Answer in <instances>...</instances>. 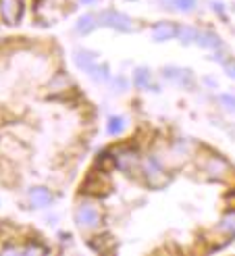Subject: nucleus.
Masks as SVG:
<instances>
[{
  "label": "nucleus",
  "mask_w": 235,
  "mask_h": 256,
  "mask_svg": "<svg viewBox=\"0 0 235 256\" xmlns=\"http://www.w3.org/2000/svg\"><path fill=\"white\" fill-rule=\"evenodd\" d=\"M219 229L223 233H227V235H235V213L225 215L223 221H221V225H219Z\"/></svg>",
  "instance_id": "obj_17"
},
{
  "label": "nucleus",
  "mask_w": 235,
  "mask_h": 256,
  "mask_svg": "<svg viewBox=\"0 0 235 256\" xmlns=\"http://www.w3.org/2000/svg\"><path fill=\"white\" fill-rule=\"evenodd\" d=\"M90 77L94 79V82H106V79L110 77V75H108V67L96 63V65L90 69Z\"/></svg>",
  "instance_id": "obj_16"
},
{
  "label": "nucleus",
  "mask_w": 235,
  "mask_h": 256,
  "mask_svg": "<svg viewBox=\"0 0 235 256\" xmlns=\"http://www.w3.org/2000/svg\"><path fill=\"white\" fill-rule=\"evenodd\" d=\"M219 100H221V104H225L227 111H235V96L233 94H221Z\"/></svg>",
  "instance_id": "obj_20"
},
{
  "label": "nucleus",
  "mask_w": 235,
  "mask_h": 256,
  "mask_svg": "<svg viewBox=\"0 0 235 256\" xmlns=\"http://www.w3.org/2000/svg\"><path fill=\"white\" fill-rule=\"evenodd\" d=\"M164 79L169 82H175L183 87H191L194 85V75H191L189 69H179V67H169L164 69Z\"/></svg>",
  "instance_id": "obj_5"
},
{
  "label": "nucleus",
  "mask_w": 235,
  "mask_h": 256,
  "mask_svg": "<svg viewBox=\"0 0 235 256\" xmlns=\"http://www.w3.org/2000/svg\"><path fill=\"white\" fill-rule=\"evenodd\" d=\"M75 223L79 225L81 229H94L96 225L100 223V213L98 208L92 204H81L75 213Z\"/></svg>",
  "instance_id": "obj_3"
},
{
  "label": "nucleus",
  "mask_w": 235,
  "mask_h": 256,
  "mask_svg": "<svg viewBox=\"0 0 235 256\" xmlns=\"http://www.w3.org/2000/svg\"><path fill=\"white\" fill-rule=\"evenodd\" d=\"M175 36H177V25L171 21H160L152 28V38L156 42H167V40H173Z\"/></svg>",
  "instance_id": "obj_8"
},
{
  "label": "nucleus",
  "mask_w": 235,
  "mask_h": 256,
  "mask_svg": "<svg viewBox=\"0 0 235 256\" xmlns=\"http://www.w3.org/2000/svg\"><path fill=\"white\" fill-rule=\"evenodd\" d=\"M112 161H115V167H119V169L129 171L131 167L140 163V158H137V152H133V150H119Z\"/></svg>",
  "instance_id": "obj_9"
},
{
  "label": "nucleus",
  "mask_w": 235,
  "mask_h": 256,
  "mask_svg": "<svg viewBox=\"0 0 235 256\" xmlns=\"http://www.w3.org/2000/svg\"><path fill=\"white\" fill-rule=\"evenodd\" d=\"M173 6L181 13H191L196 8V0H173Z\"/></svg>",
  "instance_id": "obj_19"
},
{
  "label": "nucleus",
  "mask_w": 235,
  "mask_h": 256,
  "mask_svg": "<svg viewBox=\"0 0 235 256\" xmlns=\"http://www.w3.org/2000/svg\"><path fill=\"white\" fill-rule=\"evenodd\" d=\"M96 52H92V50H77L75 52V65L79 67V69H83L85 73H90V69L96 65Z\"/></svg>",
  "instance_id": "obj_10"
},
{
  "label": "nucleus",
  "mask_w": 235,
  "mask_h": 256,
  "mask_svg": "<svg viewBox=\"0 0 235 256\" xmlns=\"http://www.w3.org/2000/svg\"><path fill=\"white\" fill-rule=\"evenodd\" d=\"M96 28H98V21H96V17H94V15H83V17H79V21H77L75 31L79 33V36H88V33H92Z\"/></svg>",
  "instance_id": "obj_12"
},
{
  "label": "nucleus",
  "mask_w": 235,
  "mask_h": 256,
  "mask_svg": "<svg viewBox=\"0 0 235 256\" xmlns=\"http://www.w3.org/2000/svg\"><path fill=\"white\" fill-rule=\"evenodd\" d=\"M142 171L146 175V181L150 188H164V185L169 183V175L164 173L162 165L158 163V158L156 156H146L144 163H142Z\"/></svg>",
  "instance_id": "obj_1"
},
{
  "label": "nucleus",
  "mask_w": 235,
  "mask_h": 256,
  "mask_svg": "<svg viewBox=\"0 0 235 256\" xmlns=\"http://www.w3.org/2000/svg\"><path fill=\"white\" fill-rule=\"evenodd\" d=\"M23 252H25V254H44L46 248H42V246H38V244H29Z\"/></svg>",
  "instance_id": "obj_21"
},
{
  "label": "nucleus",
  "mask_w": 235,
  "mask_h": 256,
  "mask_svg": "<svg viewBox=\"0 0 235 256\" xmlns=\"http://www.w3.org/2000/svg\"><path fill=\"white\" fill-rule=\"evenodd\" d=\"M204 173L210 179H225V177H229L231 167L221 156H208V161L204 163Z\"/></svg>",
  "instance_id": "obj_4"
},
{
  "label": "nucleus",
  "mask_w": 235,
  "mask_h": 256,
  "mask_svg": "<svg viewBox=\"0 0 235 256\" xmlns=\"http://www.w3.org/2000/svg\"><path fill=\"white\" fill-rule=\"evenodd\" d=\"M177 36H179L181 44H191V42H196V38H198V29L189 28V25H183V28H177Z\"/></svg>",
  "instance_id": "obj_15"
},
{
  "label": "nucleus",
  "mask_w": 235,
  "mask_h": 256,
  "mask_svg": "<svg viewBox=\"0 0 235 256\" xmlns=\"http://www.w3.org/2000/svg\"><path fill=\"white\" fill-rule=\"evenodd\" d=\"M29 200H31L33 206L44 208V206H48L50 202H52V194H50V190H46V188H33V190L29 192Z\"/></svg>",
  "instance_id": "obj_11"
},
{
  "label": "nucleus",
  "mask_w": 235,
  "mask_h": 256,
  "mask_svg": "<svg viewBox=\"0 0 235 256\" xmlns=\"http://www.w3.org/2000/svg\"><path fill=\"white\" fill-rule=\"evenodd\" d=\"M123 127H125L123 117H110V121H108V134L110 136H119L121 131H123Z\"/></svg>",
  "instance_id": "obj_18"
},
{
  "label": "nucleus",
  "mask_w": 235,
  "mask_h": 256,
  "mask_svg": "<svg viewBox=\"0 0 235 256\" xmlns=\"http://www.w3.org/2000/svg\"><path fill=\"white\" fill-rule=\"evenodd\" d=\"M150 82H152V75H150V71L148 69H137L135 71V75H133V84L140 87V90H148L150 87Z\"/></svg>",
  "instance_id": "obj_14"
},
{
  "label": "nucleus",
  "mask_w": 235,
  "mask_h": 256,
  "mask_svg": "<svg viewBox=\"0 0 235 256\" xmlns=\"http://www.w3.org/2000/svg\"><path fill=\"white\" fill-rule=\"evenodd\" d=\"M223 67L227 71V75L235 79V60H223Z\"/></svg>",
  "instance_id": "obj_22"
},
{
  "label": "nucleus",
  "mask_w": 235,
  "mask_h": 256,
  "mask_svg": "<svg viewBox=\"0 0 235 256\" xmlns=\"http://www.w3.org/2000/svg\"><path fill=\"white\" fill-rule=\"evenodd\" d=\"M0 13H2V19L6 23L15 25L21 17V0H2L0 2Z\"/></svg>",
  "instance_id": "obj_7"
},
{
  "label": "nucleus",
  "mask_w": 235,
  "mask_h": 256,
  "mask_svg": "<svg viewBox=\"0 0 235 256\" xmlns=\"http://www.w3.org/2000/svg\"><path fill=\"white\" fill-rule=\"evenodd\" d=\"M196 42L202 48H221V38L216 36V33H212V31H198Z\"/></svg>",
  "instance_id": "obj_13"
},
{
  "label": "nucleus",
  "mask_w": 235,
  "mask_h": 256,
  "mask_svg": "<svg viewBox=\"0 0 235 256\" xmlns=\"http://www.w3.org/2000/svg\"><path fill=\"white\" fill-rule=\"evenodd\" d=\"M98 25H104V28H112L117 31H123V33H131L135 29L133 19H129L127 15L123 13H117V11H104L96 17Z\"/></svg>",
  "instance_id": "obj_2"
},
{
  "label": "nucleus",
  "mask_w": 235,
  "mask_h": 256,
  "mask_svg": "<svg viewBox=\"0 0 235 256\" xmlns=\"http://www.w3.org/2000/svg\"><path fill=\"white\" fill-rule=\"evenodd\" d=\"M83 190L88 194H98V196H100V194L110 190V181H108V177L104 173H92L88 177V181H85Z\"/></svg>",
  "instance_id": "obj_6"
}]
</instances>
